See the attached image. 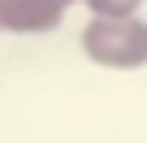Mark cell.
<instances>
[{
    "mask_svg": "<svg viewBox=\"0 0 147 143\" xmlns=\"http://www.w3.org/2000/svg\"><path fill=\"white\" fill-rule=\"evenodd\" d=\"M65 5H69V9H74V5H82V0H65Z\"/></svg>",
    "mask_w": 147,
    "mask_h": 143,
    "instance_id": "cell-4",
    "label": "cell"
},
{
    "mask_svg": "<svg viewBox=\"0 0 147 143\" xmlns=\"http://www.w3.org/2000/svg\"><path fill=\"white\" fill-rule=\"evenodd\" d=\"M0 35H5V22H0Z\"/></svg>",
    "mask_w": 147,
    "mask_h": 143,
    "instance_id": "cell-5",
    "label": "cell"
},
{
    "mask_svg": "<svg viewBox=\"0 0 147 143\" xmlns=\"http://www.w3.org/2000/svg\"><path fill=\"white\" fill-rule=\"evenodd\" d=\"M91 18H134L143 9V0H82Z\"/></svg>",
    "mask_w": 147,
    "mask_h": 143,
    "instance_id": "cell-3",
    "label": "cell"
},
{
    "mask_svg": "<svg viewBox=\"0 0 147 143\" xmlns=\"http://www.w3.org/2000/svg\"><path fill=\"white\" fill-rule=\"evenodd\" d=\"M82 56L104 69H143L147 65V22L134 18H91L78 35Z\"/></svg>",
    "mask_w": 147,
    "mask_h": 143,
    "instance_id": "cell-1",
    "label": "cell"
},
{
    "mask_svg": "<svg viewBox=\"0 0 147 143\" xmlns=\"http://www.w3.org/2000/svg\"><path fill=\"white\" fill-rule=\"evenodd\" d=\"M65 0H0L5 35H52L65 22Z\"/></svg>",
    "mask_w": 147,
    "mask_h": 143,
    "instance_id": "cell-2",
    "label": "cell"
}]
</instances>
